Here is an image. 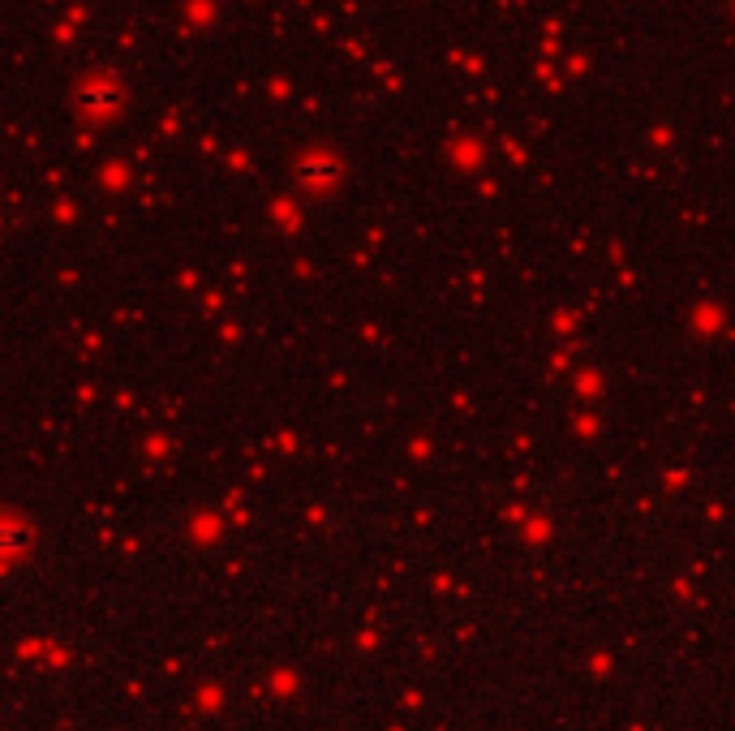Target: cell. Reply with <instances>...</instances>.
<instances>
[{"label": "cell", "mask_w": 735, "mask_h": 731, "mask_svg": "<svg viewBox=\"0 0 735 731\" xmlns=\"http://www.w3.org/2000/svg\"><path fill=\"white\" fill-rule=\"evenodd\" d=\"M121 99L125 95H121L117 82H91V86H82V91H78V104L91 108V112H117Z\"/></svg>", "instance_id": "obj_1"}, {"label": "cell", "mask_w": 735, "mask_h": 731, "mask_svg": "<svg viewBox=\"0 0 735 731\" xmlns=\"http://www.w3.org/2000/svg\"><path fill=\"white\" fill-rule=\"evenodd\" d=\"M336 177H340V164L336 160H323V155H314V160L301 164V181H310V185H327V181H336Z\"/></svg>", "instance_id": "obj_2"}]
</instances>
